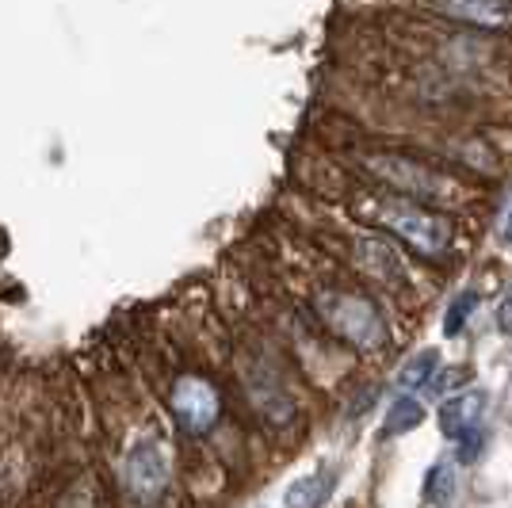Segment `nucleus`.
Segmentation results:
<instances>
[{"mask_svg":"<svg viewBox=\"0 0 512 508\" xmlns=\"http://www.w3.org/2000/svg\"><path fill=\"white\" fill-rule=\"evenodd\" d=\"M455 463H436L425 474V501L436 508H444L455 497Z\"/></svg>","mask_w":512,"mask_h":508,"instance_id":"9b49d317","label":"nucleus"},{"mask_svg":"<svg viewBox=\"0 0 512 508\" xmlns=\"http://www.w3.org/2000/svg\"><path fill=\"white\" fill-rule=\"evenodd\" d=\"M478 447H482V428H474L470 436H463V440H459V463H474Z\"/></svg>","mask_w":512,"mask_h":508,"instance_id":"2eb2a0df","label":"nucleus"},{"mask_svg":"<svg viewBox=\"0 0 512 508\" xmlns=\"http://www.w3.org/2000/svg\"><path fill=\"white\" fill-rule=\"evenodd\" d=\"M367 169L375 172L383 184L390 188H398L402 195L409 199H425V203H451L459 191L451 184L444 172L428 169L421 161H409V157H394V153H386V157H375Z\"/></svg>","mask_w":512,"mask_h":508,"instance_id":"7ed1b4c3","label":"nucleus"},{"mask_svg":"<svg viewBox=\"0 0 512 508\" xmlns=\"http://www.w3.org/2000/svg\"><path fill=\"white\" fill-rule=\"evenodd\" d=\"M501 237H505V241H512V207L505 211V222H501Z\"/></svg>","mask_w":512,"mask_h":508,"instance_id":"f3484780","label":"nucleus"},{"mask_svg":"<svg viewBox=\"0 0 512 508\" xmlns=\"http://www.w3.org/2000/svg\"><path fill=\"white\" fill-rule=\"evenodd\" d=\"M467 379H470L467 367H451V371H436L425 390L428 394H436V398H451V390H455V386H463ZM455 394H459V390H455Z\"/></svg>","mask_w":512,"mask_h":508,"instance_id":"4468645a","label":"nucleus"},{"mask_svg":"<svg viewBox=\"0 0 512 508\" xmlns=\"http://www.w3.org/2000/svg\"><path fill=\"white\" fill-rule=\"evenodd\" d=\"M474 306H478V295H474V291H463V295L451 298L448 314H444V337H459V333H463V325L470 321Z\"/></svg>","mask_w":512,"mask_h":508,"instance_id":"ddd939ff","label":"nucleus"},{"mask_svg":"<svg viewBox=\"0 0 512 508\" xmlns=\"http://www.w3.org/2000/svg\"><path fill=\"white\" fill-rule=\"evenodd\" d=\"M318 314L337 337H344L356 348H367V352L383 348L390 340V325L379 314V306L371 298L352 295V291H325V295H318Z\"/></svg>","mask_w":512,"mask_h":508,"instance_id":"f03ea898","label":"nucleus"},{"mask_svg":"<svg viewBox=\"0 0 512 508\" xmlns=\"http://www.w3.org/2000/svg\"><path fill=\"white\" fill-rule=\"evenodd\" d=\"M356 260H360V268L367 272V276L383 279V283H398V279H402V264H398V256L390 253V245L375 241V237L356 241Z\"/></svg>","mask_w":512,"mask_h":508,"instance_id":"6e6552de","label":"nucleus"},{"mask_svg":"<svg viewBox=\"0 0 512 508\" xmlns=\"http://www.w3.org/2000/svg\"><path fill=\"white\" fill-rule=\"evenodd\" d=\"M172 478V451L161 440H142L127 455V489L138 501H157Z\"/></svg>","mask_w":512,"mask_h":508,"instance_id":"39448f33","label":"nucleus"},{"mask_svg":"<svg viewBox=\"0 0 512 508\" xmlns=\"http://www.w3.org/2000/svg\"><path fill=\"white\" fill-rule=\"evenodd\" d=\"M497 329H501V333H512V287L501 295V306H497Z\"/></svg>","mask_w":512,"mask_h":508,"instance_id":"dca6fc26","label":"nucleus"},{"mask_svg":"<svg viewBox=\"0 0 512 508\" xmlns=\"http://www.w3.org/2000/svg\"><path fill=\"white\" fill-rule=\"evenodd\" d=\"M436 363H440V352H436V348H425V352H417V356H413V360L402 367V375H398V386H402V390H417V386H428V382H432V375L440 371Z\"/></svg>","mask_w":512,"mask_h":508,"instance_id":"f8f14e48","label":"nucleus"},{"mask_svg":"<svg viewBox=\"0 0 512 508\" xmlns=\"http://www.w3.org/2000/svg\"><path fill=\"white\" fill-rule=\"evenodd\" d=\"M371 218L390 230L398 241H406L413 253L421 256H444L451 245V222L444 214L428 211V207H417L409 199H375L371 207Z\"/></svg>","mask_w":512,"mask_h":508,"instance_id":"f257e3e1","label":"nucleus"},{"mask_svg":"<svg viewBox=\"0 0 512 508\" xmlns=\"http://www.w3.org/2000/svg\"><path fill=\"white\" fill-rule=\"evenodd\" d=\"M440 12L470 27H482V31H501L512 23V4H444Z\"/></svg>","mask_w":512,"mask_h":508,"instance_id":"0eeeda50","label":"nucleus"},{"mask_svg":"<svg viewBox=\"0 0 512 508\" xmlns=\"http://www.w3.org/2000/svg\"><path fill=\"white\" fill-rule=\"evenodd\" d=\"M482 413H486V394L482 390H459L440 405L436 421H440V432L448 440H463L474 428H482Z\"/></svg>","mask_w":512,"mask_h":508,"instance_id":"423d86ee","label":"nucleus"},{"mask_svg":"<svg viewBox=\"0 0 512 508\" xmlns=\"http://www.w3.org/2000/svg\"><path fill=\"white\" fill-rule=\"evenodd\" d=\"M421 421H425V405L417 402V398H398V402L390 405V413H386V421H383V440L406 436V432H413Z\"/></svg>","mask_w":512,"mask_h":508,"instance_id":"9d476101","label":"nucleus"},{"mask_svg":"<svg viewBox=\"0 0 512 508\" xmlns=\"http://www.w3.org/2000/svg\"><path fill=\"white\" fill-rule=\"evenodd\" d=\"M329 493H333L329 474H306L287 489V508H321L329 501Z\"/></svg>","mask_w":512,"mask_h":508,"instance_id":"1a4fd4ad","label":"nucleus"},{"mask_svg":"<svg viewBox=\"0 0 512 508\" xmlns=\"http://www.w3.org/2000/svg\"><path fill=\"white\" fill-rule=\"evenodd\" d=\"M169 405H172L176 424H180L184 432H192V436L211 432L214 421H218V413H222L218 390H214L207 379H199V375H180V379L172 382Z\"/></svg>","mask_w":512,"mask_h":508,"instance_id":"20e7f679","label":"nucleus"}]
</instances>
